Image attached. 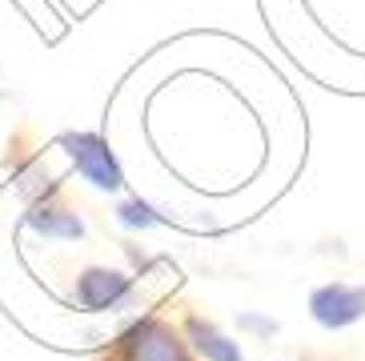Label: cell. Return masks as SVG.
<instances>
[{
  "instance_id": "1",
  "label": "cell",
  "mask_w": 365,
  "mask_h": 361,
  "mask_svg": "<svg viewBox=\"0 0 365 361\" xmlns=\"http://www.w3.org/2000/svg\"><path fill=\"white\" fill-rule=\"evenodd\" d=\"M97 361H197L189 341L165 317H140L120 333Z\"/></svg>"
},
{
  "instance_id": "4",
  "label": "cell",
  "mask_w": 365,
  "mask_h": 361,
  "mask_svg": "<svg viewBox=\"0 0 365 361\" xmlns=\"http://www.w3.org/2000/svg\"><path fill=\"white\" fill-rule=\"evenodd\" d=\"M129 298H133V281L120 269H108V265H88L85 273L76 277V289H73V301L85 313L120 309Z\"/></svg>"
},
{
  "instance_id": "5",
  "label": "cell",
  "mask_w": 365,
  "mask_h": 361,
  "mask_svg": "<svg viewBox=\"0 0 365 361\" xmlns=\"http://www.w3.org/2000/svg\"><path fill=\"white\" fill-rule=\"evenodd\" d=\"M181 333H185V341H189V350H193L197 357H205V361H245L241 345H237L229 333L217 330L213 321H205L201 313H185Z\"/></svg>"
},
{
  "instance_id": "8",
  "label": "cell",
  "mask_w": 365,
  "mask_h": 361,
  "mask_svg": "<svg viewBox=\"0 0 365 361\" xmlns=\"http://www.w3.org/2000/svg\"><path fill=\"white\" fill-rule=\"evenodd\" d=\"M241 330H253V333H277V321H265V317H253V313H245L241 317Z\"/></svg>"
},
{
  "instance_id": "3",
  "label": "cell",
  "mask_w": 365,
  "mask_h": 361,
  "mask_svg": "<svg viewBox=\"0 0 365 361\" xmlns=\"http://www.w3.org/2000/svg\"><path fill=\"white\" fill-rule=\"evenodd\" d=\"M309 317L329 333L357 325L365 317V285H345V281L317 285L309 293Z\"/></svg>"
},
{
  "instance_id": "6",
  "label": "cell",
  "mask_w": 365,
  "mask_h": 361,
  "mask_svg": "<svg viewBox=\"0 0 365 361\" xmlns=\"http://www.w3.org/2000/svg\"><path fill=\"white\" fill-rule=\"evenodd\" d=\"M29 229H36L48 241H81L85 237V221L56 197H44L29 209Z\"/></svg>"
},
{
  "instance_id": "7",
  "label": "cell",
  "mask_w": 365,
  "mask_h": 361,
  "mask_svg": "<svg viewBox=\"0 0 365 361\" xmlns=\"http://www.w3.org/2000/svg\"><path fill=\"white\" fill-rule=\"evenodd\" d=\"M117 221L129 225V229H153L161 217L153 213V205H145L140 197H133V201H120L117 205Z\"/></svg>"
},
{
  "instance_id": "2",
  "label": "cell",
  "mask_w": 365,
  "mask_h": 361,
  "mask_svg": "<svg viewBox=\"0 0 365 361\" xmlns=\"http://www.w3.org/2000/svg\"><path fill=\"white\" fill-rule=\"evenodd\" d=\"M56 145L73 157L76 173H81L88 185H97V189H105V193H117L120 185H125L120 161H117V153L108 149L105 137H97V133H65Z\"/></svg>"
}]
</instances>
